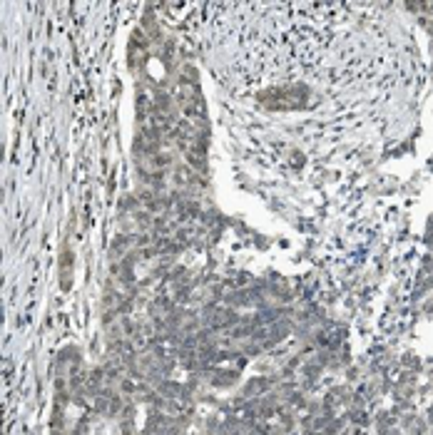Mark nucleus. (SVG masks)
Segmentation results:
<instances>
[{"label": "nucleus", "instance_id": "7ed1b4c3", "mask_svg": "<svg viewBox=\"0 0 433 435\" xmlns=\"http://www.w3.org/2000/svg\"><path fill=\"white\" fill-rule=\"evenodd\" d=\"M120 390H122L125 395H135V393H137L135 378H122V381H120Z\"/></svg>", "mask_w": 433, "mask_h": 435}, {"label": "nucleus", "instance_id": "f03ea898", "mask_svg": "<svg viewBox=\"0 0 433 435\" xmlns=\"http://www.w3.org/2000/svg\"><path fill=\"white\" fill-rule=\"evenodd\" d=\"M242 351H244V355L247 358H257V355H261V343H254V341H247L244 346H242Z\"/></svg>", "mask_w": 433, "mask_h": 435}, {"label": "nucleus", "instance_id": "f257e3e1", "mask_svg": "<svg viewBox=\"0 0 433 435\" xmlns=\"http://www.w3.org/2000/svg\"><path fill=\"white\" fill-rule=\"evenodd\" d=\"M237 381H239V371H237V368L217 371V373L212 376V385H214V388H231Z\"/></svg>", "mask_w": 433, "mask_h": 435}]
</instances>
